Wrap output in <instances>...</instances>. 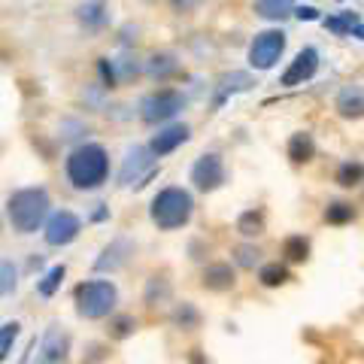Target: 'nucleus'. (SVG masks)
Instances as JSON below:
<instances>
[{
	"label": "nucleus",
	"instance_id": "f257e3e1",
	"mask_svg": "<svg viewBox=\"0 0 364 364\" xmlns=\"http://www.w3.org/2000/svg\"><path fill=\"white\" fill-rule=\"evenodd\" d=\"M64 167H67V179L73 182V188H97L109 176V155L104 146L85 143L70 152Z\"/></svg>",
	"mask_w": 364,
	"mask_h": 364
},
{
	"label": "nucleus",
	"instance_id": "f03ea898",
	"mask_svg": "<svg viewBox=\"0 0 364 364\" xmlns=\"http://www.w3.org/2000/svg\"><path fill=\"white\" fill-rule=\"evenodd\" d=\"M49 191L46 188H21L6 200V215L18 234H33L49 215Z\"/></svg>",
	"mask_w": 364,
	"mask_h": 364
},
{
	"label": "nucleus",
	"instance_id": "7ed1b4c3",
	"mask_svg": "<svg viewBox=\"0 0 364 364\" xmlns=\"http://www.w3.org/2000/svg\"><path fill=\"white\" fill-rule=\"evenodd\" d=\"M191 213H195V200L186 188H164L158 191L152 207H149V215L152 222L161 228V231H176V228L188 225Z\"/></svg>",
	"mask_w": 364,
	"mask_h": 364
},
{
	"label": "nucleus",
	"instance_id": "20e7f679",
	"mask_svg": "<svg viewBox=\"0 0 364 364\" xmlns=\"http://www.w3.org/2000/svg\"><path fill=\"white\" fill-rule=\"evenodd\" d=\"M76 313L82 318H107L116 310L119 291L109 279H88L82 286H76Z\"/></svg>",
	"mask_w": 364,
	"mask_h": 364
},
{
	"label": "nucleus",
	"instance_id": "39448f33",
	"mask_svg": "<svg viewBox=\"0 0 364 364\" xmlns=\"http://www.w3.org/2000/svg\"><path fill=\"white\" fill-rule=\"evenodd\" d=\"M186 107V97L173 88H161V91H152L140 100V119L146 124H158V122H167L173 119L176 112Z\"/></svg>",
	"mask_w": 364,
	"mask_h": 364
},
{
	"label": "nucleus",
	"instance_id": "423d86ee",
	"mask_svg": "<svg viewBox=\"0 0 364 364\" xmlns=\"http://www.w3.org/2000/svg\"><path fill=\"white\" fill-rule=\"evenodd\" d=\"M286 52V33L282 31H261L255 33L252 46H249V64L255 70H270L279 61V55Z\"/></svg>",
	"mask_w": 364,
	"mask_h": 364
},
{
	"label": "nucleus",
	"instance_id": "0eeeda50",
	"mask_svg": "<svg viewBox=\"0 0 364 364\" xmlns=\"http://www.w3.org/2000/svg\"><path fill=\"white\" fill-rule=\"evenodd\" d=\"M191 182H195L198 191H215L225 186V164H222V155L207 152L200 155L195 167H191Z\"/></svg>",
	"mask_w": 364,
	"mask_h": 364
},
{
	"label": "nucleus",
	"instance_id": "6e6552de",
	"mask_svg": "<svg viewBox=\"0 0 364 364\" xmlns=\"http://www.w3.org/2000/svg\"><path fill=\"white\" fill-rule=\"evenodd\" d=\"M79 231H82V222H79L70 210H61L46 222V243L49 246H67V243L76 240Z\"/></svg>",
	"mask_w": 364,
	"mask_h": 364
},
{
	"label": "nucleus",
	"instance_id": "1a4fd4ad",
	"mask_svg": "<svg viewBox=\"0 0 364 364\" xmlns=\"http://www.w3.org/2000/svg\"><path fill=\"white\" fill-rule=\"evenodd\" d=\"M318 70V52L313 49V46H304V49L294 55V61L289 64V70L282 73L279 79V85H286V88H294V85H304L306 79H313Z\"/></svg>",
	"mask_w": 364,
	"mask_h": 364
},
{
	"label": "nucleus",
	"instance_id": "9d476101",
	"mask_svg": "<svg viewBox=\"0 0 364 364\" xmlns=\"http://www.w3.org/2000/svg\"><path fill=\"white\" fill-rule=\"evenodd\" d=\"M67 331H61V325H52L49 331L40 340V352H37V364H61L67 358Z\"/></svg>",
	"mask_w": 364,
	"mask_h": 364
},
{
	"label": "nucleus",
	"instance_id": "9b49d317",
	"mask_svg": "<svg viewBox=\"0 0 364 364\" xmlns=\"http://www.w3.org/2000/svg\"><path fill=\"white\" fill-rule=\"evenodd\" d=\"M188 124H167V128H161L155 136H152V143H149V149L161 158V155H170V152H176L182 143H188Z\"/></svg>",
	"mask_w": 364,
	"mask_h": 364
},
{
	"label": "nucleus",
	"instance_id": "f8f14e48",
	"mask_svg": "<svg viewBox=\"0 0 364 364\" xmlns=\"http://www.w3.org/2000/svg\"><path fill=\"white\" fill-rule=\"evenodd\" d=\"M334 107H337V112L343 119H361L364 116V85H346V88H340Z\"/></svg>",
	"mask_w": 364,
	"mask_h": 364
},
{
	"label": "nucleus",
	"instance_id": "ddd939ff",
	"mask_svg": "<svg viewBox=\"0 0 364 364\" xmlns=\"http://www.w3.org/2000/svg\"><path fill=\"white\" fill-rule=\"evenodd\" d=\"M149 155H155V152L143 149V146H134V149L128 152V158H124V164H122V173H119L122 186H131V179H143V170L152 164Z\"/></svg>",
	"mask_w": 364,
	"mask_h": 364
},
{
	"label": "nucleus",
	"instance_id": "4468645a",
	"mask_svg": "<svg viewBox=\"0 0 364 364\" xmlns=\"http://www.w3.org/2000/svg\"><path fill=\"white\" fill-rule=\"evenodd\" d=\"M200 286L207 291H228L237 286V273L231 264H210L200 273Z\"/></svg>",
	"mask_w": 364,
	"mask_h": 364
},
{
	"label": "nucleus",
	"instance_id": "2eb2a0df",
	"mask_svg": "<svg viewBox=\"0 0 364 364\" xmlns=\"http://www.w3.org/2000/svg\"><path fill=\"white\" fill-rule=\"evenodd\" d=\"M76 18H79L82 28L100 31V28H107V21H109V6L104 4V0H85V4H79Z\"/></svg>",
	"mask_w": 364,
	"mask_h": 364
},
{
	"label": "nucleus",
	"instance_id": "dca6fc26",
	"mask_svg": "<svg viewBox=\"0 0 364 364\" xmlns=\"http://www.w3.org/2000/svg\"><path fill=\"white\" fill-rule=\"evenodd\" d=\"M252 85V76L243 73V70H234V73H225L219 79V88H215V104L213 107H222L228 95H237V91H246Z\"/></svg>",
	"mask_w": 364,
	"mask_h": 364
},
{
	"label": "nucleus",
	"instance_id": "f3484780",
	"mask_svg": "<svg viewBox=\"0 0 364 364\" xmlns=\"http://www.w3.org/2000/svg\"><path fill=\"white\" fill-rule=\"evenodd\" d=\"M128 252H131V243L128 240H116V243H109L107 249H104V255L97 258V270H119L122 264H124V258H128Z\"/></svg>",
	"mask_w": 364,
	"mask_h": 364
},
{
	"label": "nucleus",
	"instance_id": "a211bd4d",
	"mask_svg": "<svg viewBox=\"0 0 364 364\" xmlns=\"http://www.w3.org/2000/svg\"><path fill=\"white\" fill-rule=\"evenodd\" d=\"M255 13L267 21H282L294 13V0H255Z\"/></svg>",
	"mask_w": 364,
	"mask_h": 364
},
{
	"label": "nucleus",
	"instance_id": "6ab92c4d",
	"mask_svg": "<svg viewBox=\"0 0 364 364\" xmlns=\"http://www.w3.org/2000/svg\"><path fill=\"white\" fill-rule=\"evenodd\" d=\"M316 152V146H313V136L310 134H291V140H289V158L294 164H304V161H310Z\"/></svg>",
	"mask_w": 364,
	"mask_h": 364
},
{
	"label": "nucleus",
	"instance_id": "aec40b11",
	"mask_svg": "<svg viewBox=\"0 0 364 364\" xmlns=\"http://www.w3.org/2000/svg\"><path fill=\"white\" fill-rule=\"evenodd\" d=\"M176 58H173V55H152V58H149V67H146V70H149V76L152 79H167V76H173L176 73Z\"/></svg>",
	"mask_w": 364,
	"mask_h": 364
},
{
	"label": "nucleus",
	"instance_id": "412c9836",
	"mask_svg": "<svg viewBox=\"0 0 364 364\" xmlns=\"http://www.w3.org/2000/svg\"><path fill=\"white\" fill-rule=\"evenodd\" d=\"M358 25V16L355 13H337V16H328L325 18V28L337 33V37H346V33H352Z\"/></svg>",
	"mask_w": 364,
	"mask_h": 364
},
{
	"label": "nucleus",
	"instance_id": "4be33fe9",
	"mask_svg": "<svg viewBox=\"0 0 364 364\" xmlns=\"http://www.w3.org/2000/svg\"><path fill=\"white\" fill-rule=\"evenodd\" d=\"M361 179H364V164H361V161H346V164H340V170H337V186L352 188V186H358Z\"/></svg>",
	"mask_w": 364,
	"mask_h": 364
},
{
	"label": "nucleus",
	"instance_id": "5701e85b",
	"mask_svg": "<svg viewBox=\"0 0 364 364\" xmlns=\"http://www.w3.org/2000/svg\"><path fill=\"white\" fill-rule=\"evenodd\" d=\"M173 325L182 328V331H191V328L200 325V313L191 304H179L176 310H173Z\"/></svg>",
	"mask_w": 364,
	"mask_h": 364
},
{
	"label": "nucleus",
	"instance_id": "b1692460",
	"mask_svg": "<svg viewBox=\"0 0 364 364\" xmlns=\"http://www.w3.org/2000/svg\"><path fill=\"white\" fill-rule=\"evenodd\" d=\"M237 231H240L243 237H258L261 231H264V219H261V213H255V210L243 213L240 219H237Z\"/></svg>",
	"mask_w": 364,
	"mask_h": 364
},
{
	"label": "nucleus",
	"instance_id": "393cba45",
	"mask_svg": "<svg viewBox=\"0 0 364 364\" xmlns=\"http://www.w3.org/2000/svg\"><path fill=\"white\" fill-rule=\"evenodd\" d=\"M258 279H261V286L277 289V286H282V282L289 279V270L282 267V264H264V267L258 270Z\"/></svg>",
	"mask_w": 364,
	"mask_h": 364
},
{
	"label": "nucleus",
	"instance_id": "a878e982",
	"mask_svg": "<svg viewBox=\"0 0 364 364\" xmlns=\"http://www.w3.org/2000/svg\"><path fill=\"white\" fill-rule=\"evenodd\" d=\"M352 219H355V210H352V203L337 200V203H331V207L325 210V222L328 225H346Z\"/></svg>",
	"mask_w": 364,
	"mask_h": 364
},
{
	"label": "nucleus",
	"instance_id": "bb28decb",
	"mask_svg": "<svg viewBox=\"0 0 364 364\" xmlns=\"http://www.w3.org/2000/svg\"><path fill=\"white\" fill-rule=\"evenodd\" d=\"M282 252H286L289 261H306V252H310V243L304 240V237H286V243H282Z\"/></svg>",
	"mask_w": 364,
	"mask_h": 364
},
{
	"label": "nucleus",
	"instance_id": "cd10ccee",
	"mask_svg": "<svg viewBox=\"0 0 364 364\" xmlns=\"http://www.w3.org/2000/svg\"><path fill=\"white\" fill-rule=\"evenodd\" d=\"M61 279H64V267L58 264V267H52L46 277L37 282V291L43 294V298H52L55 291H58V286H61Z\"/></svg>",
	"mask_w": 364,
	"mask_h": 364
},
{
	"label": "nucleus",
	"instance_id": "c85d7f7f",
	"mask_svg": "<svg viewBox=\"0 0 364 364\" xmlns=\"http://www.w3.org/2000/svg\"><path fill=\"white\" fill-rule=\"evenodd\" d=\"M16 334H18V325L16 322H6L4 325V337H0V358H9V352H13V343H16Z\"/></svg>",
	"mask_w": 364,
	"mask_h": 364
},
{
	"label": "nucleus",
	"instance_id": "c756f323",
	"mask_svg": "<svg viewBox=\"0 0 364 364\" xmlns=\"http://www.w3.org/2000/svg\"><path fill=\"white\" fill-rule=\"evenodd\" d=\"M109 328H112L109 334L116 337V340H122V337H128V334L134 331V328H136V322H134L131 316H119V318H112V325H109Z\"/></svg>",
	"mask_w": 364,
	"mask_h": 364
},
{
	"label": "nucleus",
	"instance_id": "7c9ffc66",
	"mask_svg": "<svg viewBox=\"0 0 364 364\" xmlns=\"http://www.w3.org/2000/svg\"><path fill=\"white\" fill-rule=\"evenodd\" d=\"M237 264H240V267H255L258 264V249L240 246V249H237Z\"/></svg>",
	"mask_w": 364,
	"mask_h": 364
},
{
	"label": "nucleus",
	"instance_id": "2f4dec72",
	"mask_svg": "<svg viewBox=\"0 0 364 364\" xmlns=\"http://www.w3.org/2000/svg\"><path fill=\"white\" fill-rule=\"evenodd\" d=\"M0 270H4V286H0V289H4V294L9 298V294L16 291V270H13V264H9V261H4V264H0Z\"/></svg>",
	"mask_w": 364,
	"mask_h": 364
},
{
	"label": "nucleus",
	"instance_id": "473e14b6",
	"mask_svg": "<svg viewBox=\"0 0 364 364\" xmlns=\"http://www.w3.org/2000/svg\"><path fill=\"white\" fill-rule=\"evenodd\" d=\"M294 16H298L301 21H313V18H318V9L316 6H298L294 9Z\"/></svg>",
	"mask_w": 364,
	"mask_h": 364
},
{
	"label": "nucleus",
	"instance_id": "72a5a7b5",
	"mask_svg": "<svg viewBox=\"0 0 364 364\" xmlns=\"http://www.w3.org/2000/svg\"><path fill=\"white\" fill-rule=\"evenodd\" d=\"M173 4V9H179V13H188V9H195L200 0H170Z\"/></svg>",
	"mask_w": 364,
	"mask_h": 364
},
{
	"label": "nucleus",
	"instance_id": "f704fd0d",
	"mask_svg": "<svg viewBox=\"0 0 364 364\" xmlns=\"http://www.w3.org/2000/svg\"><path fill=\"white\" fill-rule=\"evenodd\" d=\"M352 37H358V40H364V25H361V21H358V25H355V31H352Z\"/></svg>",
	"mask_w": 364,
	"mask_h": 364
}]
</instances>
